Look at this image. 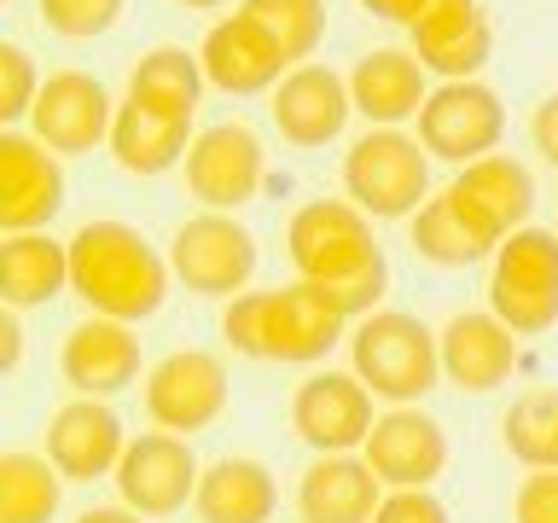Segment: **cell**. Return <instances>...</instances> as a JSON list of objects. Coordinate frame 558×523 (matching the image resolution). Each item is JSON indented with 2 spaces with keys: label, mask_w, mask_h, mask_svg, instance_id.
Wrapping results in <instances>:
<instances>
[{
  "label": "cell",
  "mask_w": 558,
  "mask_h": 523,
  "mask_svg": "<svg viewBox=\"0 0 558 523\" xmlns=\"http://www.w3.org/2000/svg\"><path fill=\"white\" fill-rule=\"evenodd\" d=\"M181 7H192V12H216V7H227V0H181Z\"/></svg>",
  "instance_id": "obj_40"
},
{
  "label": "cell",
  "mask_w": 558,
  "mask_h": 523,
  "mask_svg": "<svg viewBox=\"0 0 558 523\" xmlns=\"http://www.w3.org/2000/svg\"><path fill=\"white\" fill-rule=\"evenodd\" d=\"M373 401L378 396L355 373H308L291 396V430L314 453H355L378 425Z\"/></svg>",
  "instance_id": "obj_13"
},
{
  "label": "cell",
  "mask_w": 558,
  "mask_h": 523,
  "mask_svg": "<svg viewBox=\"0 0 558 523\" xmlns=\"http://www.w3.org/2000/svg\"><path fill=\"white\" fill-rule=\"evenodd\" d=\"M286 251L296 273L338 296L349 320L378 314L384 291H390V256H384L366 209H355L349 198H308L286 221Z\"/></svg>",
  "instance_id": "obj_1"
},
{
  "label": "cell",
  "mask_w": 558,
  "mask_h": 523,
  "mask_svg": "<svg viewBox=\"0 0 558 523\" xmlns=\"http://www.w3.org/2000/svg\"><path fill=\"white\" fill-rule=\"evenodd\" d=\"M198 59H204L209 87H221V94H233V99L274 94V87L291 76V59L274 47V35L262 29L251 12L216 17L204 35V47H198Z\"/></svg>",
  "instance_id": "obj_16"
},
{
  "label": "cell",
  "mask_w": 558,
  "mask_h": 523,
  "mask_svg": "<svg viewBox=\"0 0 558 523\" xmlns=\"http://www.w3.org/2000/svg\"><path fill=\"white\" fill-rule=\"evenodd\" d=\"M59 373L76 396H117L140 378V338L134 326L122 320H105V314H87L64 331V349H59Z\"/></svg>",
  "instance_id": "obj_21"
},
{
  "label": "cell",
  "mask_w": 558,
  "mask_h": 523,
  "mask_svg": "<svg viewBox=\"0 0 558 523\" xmlns=\"http://www.w3.org/2000/svg\"><path fill=\"white\" fill-rule=\"evenodd\" d=\"M436 338H442V378L465 396H488L518 373V331L500 314H453Z\"/></svg>",
  "instance_id": "obj_20"
},
{
  "label": "cell",
  "mask_w": 558,
  "mask_h": 523,
  "mask_svg": "<svg viewBox=\"0 0 558 523\" xmlns=\"http://www.w3.org/2000/svg\"><path fill=\"white\" fill-rule=\"evenodd\" d=\"M129 0H41V24L64 41H94V35L117 29Z\"/></svg>",
  "instance_id": "obj_33"
},
{
  "label": "cell",
  "mask_w": 558,
  "mask_h": 523,
  "mask_svg": "<svg viewBox=\"0 0 558 523\" xmlns=\"http://www.w3.org/2000/svg\"><path fill=\"white\" fill-rule=\"evenodd\" d=\"M41 448H47V460L64 471V483H99V477H117L122 453H129V430H122L111 401L76 396L47 418Z\"/></svg>",
  "instance_id": "obj_17"
},
{
  "label": "cell",
  "mask_w": 558,
  "mask_h": 523,
  "mask_svg": "<svg viewBox=\"0 0 558 523\" xmlns=\"http://www.w3.org/2000/svg\"><path fill=\"white\" fill-rule=\"evenodd\" d=\"M500 442L518 465L530 471H558V390L518 396L500 418Z\"/></svg>",
  "instance_id": "obj_31"
},
{
  "label": "cell",
  "mask_w": 558,
  "mask_h": 523,
  "mask_svg": "<svg viewBox=\"0 0 558 523\" xmlns=\"http://www.w3.org/2000/svg\"><path fill=\"white\" fill-rule=\"evenodd\" d=\"M192 512H198V523H274L279 483H274V471L262 460H239V453H227V460L204 465Z\"/></svg>",
  "instance_id": "obj_26"
},
{
  "label": "cell",
  "mask_w": 558,
  "mask_h": 523,
  "mask_svg": "<svg viewBox=\"0 0 558 523\" xmlns=\"http://www.w3.org/2000/svg\"><path fill=\"white\" fill-rule=\"evenodd\" d=\"M256 233L244 221H233L227 209H204L174 227V244H169V268L174 279L192 291V296H221L233 303L239 291H251L256 279Z\"/></svg>",
  "instance_id": "obj_7"
},
{
  "label": "cell",
  "mask_w": 558,
  "mask_h": 523,
  "mask_svg": "<svg viewBox=\"0 0 558 523\" xmlns=\"http://www.w3.org/2000/svg\"><path fill=\"white\" fill-rule=\"evenodd\" d=\"M64 209V157L47 151L35 134H0V227L7 233H41Z\"/></svg>",
  "instance_id": "obj_14"
},
{
  "label": "cell",
  "mask_w": 558,
  "mask_h": 523,
  "mask_svg": "<svg viewBox=\"0 0 558 523\" xmlns=\"http://www.w3.org/2000/svg\"><path fill=\"white\" fill-rule=\"evenodd\" d=\"M70 291V244L52 233H7L0 251V296L7 308H47Z\"/></svg>",
  "instance_id": "obj_28"
},
{
  "label": "cell",
  "mask_w": 558,
  "mask_h": 523,
  "mask_svg": "<svg viewBox=\"0 0 558 523\" xmlns=\"http://www.w3.org/2000/svg\"><path fill=\"white\" fill-rule=\"evenodd\" d=\"M373 523H448V506L430 488H390Z\"/></svg>",
  "instance_id": "obj_35"
},
{
  "label": "cell",
  "mask_w": 558,
  "mask_h": 523,
  "mask_svg": "<svg viewBox=\"0 0 558 523\" xmlns=\"http://www.w3.org/2000/svg\"><path fill=\"white\" fill-rule=\"evenodd\" d=\"M378 506H384V483L355 453H320L296 483L303 523H373Z\"/></svg>",
  "instance_id": "obj_23"
},
{
  "label": "cell",
  "mask_w": 558,
  "mask_h": 523,
  "mask_svg": "<svg viewBox=\"0 0 558 523\" xmlns=\"http://www.w3.org/2000/svg\"><path fill=\"white\" fill-rule=\"evenodd\" d=\"M17 355H24V326H17V308L0 314V366H17Z\"/></svg>",
  "instance_id": "obj_38"
},
{
  "label": "cell",
  "mask_w": 558,
  "mask_h": 523,
  "mask_svg": "<svg viewBox=\"0 0 558 523\" xmlns=\"http://www.w3.org/2000/svg\"><path fill=\"white\" fill-rule=\"evenodd\" d=\"M355 326L343 303L314 279L279 291H239L221 308V338L244 361H286V366H314L331 355V343Z\"/></svg>",
  "instance_id": "obj_3"
},
{
  "label": "cell",
  "mask_w": 558,
  "mask_h": 523,
  "mask_svg": "<svg viewBox=\"0 0 558 523\" xmlns=\"http://www.w3.org/2000/svg\"><path fill=\"white\" fill-rule=\"evenodd\" d=\"M146 413L174 436L209 430L227 413V366L209 349H174L146 373Z\"/></svg>",
  "instance_id": "obj_12"
},
{
  "label": "cell",
  "mask_w": 558,
  "mask_h": 523,
  "mask_svg": "<svg viewBox=\"0 0 558 523\" xmlns=\"http://www.w3.org/2000/svg\"><path fill=\"white\" fill-rule=\"evenodd\" d=\"M111 122H117V99L105 94L99 76H87V70H52L41 82L35 111H29V134L59 157H87V151L111 146Z\"/></svg>",
  "instance_id": "obj_11"
},
{
  "label": "cell",
  "mask_w": 558,
  "mask_h": 523,
  "mask_svg": "<svg viewBox=\"0 0 558 523\" xmlns=\"http://www.w3.org/2000/svg\"><path fill=\"white\" fill-rule=\"evenodd\" d=\"M198 453H192V436H174V430H146L134 436L129 453L117 465V500L140 518H174L181 506L198 500Z\"/></svg>",
  "instance_id": "obj_9"
},
{
  "label": "cell",
  "mask_w": 558,
  "mask_h": 523,
  "mask_svg": "<svg viewBox=\"0 0 558 523\" xmlns=\"http://www.w3.org/2000/svg\"><path fill=\"white\" fill-rule=\"evenodd\" d=\"M64 506V471L47 453H7L0 460V523H52Z\"/></svg>",
  "instance_id": "obj_30"
},
{
  "label": "cell",
  "mask_w": 558,
  "mask_h": 523,
  "mask_svg": "<svg viewBox=\"0 0 558 523\" xmlns=\"http://www.w3.org/2000/svg\"><path fill=\"white\" fill-rule=\"evenodd\" d=\"M349 99L355 111L373 122V129H401L408 117L425 111L430 87H425V64L401 47H373L361 52L355 70H349Z\"/></svg>",
  "instance_id": "obj_22"
},
{
  "label": "cell",
  "mask_w": 558,
  "mask_h": 523,
  "mask_svg": "<svg viewBox=\"0 0 558 523\" xmlns=\"http://www.w3.org/2000/svg\"><path fill=\"white\" fill-rule=\"evenodd\" d=\"M349 366L355 378L390 408H413L442 378V338L401 308H378L349 326Z\"/></svg>",
  "instance_id": "obj_4"
},
{
  "label": "cell",
  "mask_w": 558,
  "mask_h": 523,
  "mask_svg": "<svg viewBox=\"0 0 558 523\" xmlns=\"http://www.w3.org/2000/svg\"><path fill=\"white\" fill-rule=\"evenodd\" d=\"M361 460L378 471L384 488H430L448 471V430L425 408H390L378 413Z\"/></svg>",
  "instance_id": "obj_19"
},
{
  "label": "cell",
  "mask_w": 558,
  "mask_h": 523,
  "mask_svg": "<svg viewBox=\"0 0 558 523\" xmlns=\"http://www.w3.org/2000/svg\"><path fill=\"white\" fill-rule=\"evenodd\" d=\"M343 198L373 221H413L430 198V151L418 134L366 129L343 151Z\"/></svg>",
  "instance_id": "obj_5"
},
{
  "label": "cell",
  "mask_w": 558,
  "mask_h": 523,
  "mask_svg": "<svg viewBox=\"0 0 558 523\" xmlns=\"http://www.w3.org/2000/svg\"><path fill=\"white\" fill-rule=\"evenodd\" d=\"M239 12H251L274 35V47L291 59V70L308 64L314 47L326 41V0H244Z\"/></svg>",
  "instance_id": "obj_32"
},
{
  "label": "cell",
  "mask_w": 558,
  "mask_h": 523,
  "mask_svg": "<svg viewBox=\"0 0 558 523\" xmlns=\"http://www.w3.org/2000/svg\"><path fill=\"white\" fill-rule=\"evenodd\" d=\"M268 111H274V129H279L286 146L320 151L343 134L355 99H349V76H338L331 64H296L291 76L274 87Z\"/></svg>",
  "instance_id": "obj_18"
},
{
  "label": "cell",
  "mask_w": 558,
  "mask_h": 523,
  "mask_svg": "<svg viewBox=\"0 0 558 523\" xmlns=\"http://www.w3.org/2000/svg\"><path fill=\"white\" fill-rule=\"evenodd\" d=\"M204 87H209L204 59L186 47H151L129 70V99L151 105L163 117H181V122H192V111L204 105Z\"/></svg>",
  "instance_id": "obj_29"
},
{
  "label": "cell",
  "mask_w": 558,
  "mask_h": 523,
  "mask_svg": "<svg viewBox=\"0 0 558 523\" xmlns=\"http://www.w3.org/2000/svg\"><path fill=\"white\" fill-rule=\"evenodd\" d=\"M70 244V291L94 314L122 326H140L169 303V256H157L146 233L129 221H82Z\"/></svg>",
  "instance_id": "obj_2"
},
{
  "label": "cell",
  "mask_w": 558,
  "mask_h": 523,
  "mask_svg": "<svg viewBox=\"0 0 558 523\" xmlns=\"http://www.w3.org/2000/svg\"><path fill=\"white\" fill-rule=\"evenodd\" d=\"M186 192L209 209H239L251 204L262 181H268V151H262V134L251 122H209V129L192 139L186 151Z\"/></svg>",
  "instance_id": "obj_10"
},
{
  "label": "cell",
  "mask_w": 558,
  "mask_h": 523,
  "mask_svg": "<svg viewBox=\"0 0 558 523\" xmlns=\"http://www.w3.org/2000/svg\"><path fill=\"white\" fill-rule=\"evenodd\" d=\"M453 192H460V204L477 216L495 239H512L518 227H530V209H535V174L518 163V157H477V163H465L453 174Z\"/></svg>",
  "instance_id": "obj_24"
},
{
  "label": "cell",
  "mask_w": 558,
  "mask_h": 523,
  "mask_svg": "<svg viewBox=\"0 0 558 523\" xmlns=\"http://www.w3.org/2000/svg\"><path fill=\"white\" fill-rule=\"evenodd\" d=\"M76 523H146L140 512H129V506H87V512Z\"/></svg>",
  "instance_id": "obj_39"
},
{
  "label": "cell",
  "mask_w": 558,
  "mask_h": 523,
  "mask_svg": "<svg viewBox=\"0 0 558 523\" xmlns=\"http://www.w3.org/2000/svg\"><path fill=\"white\" fill-rule=\"evenodd\" d=\"M418 129V146H425L436 163H477V157H495L500 139H506V105L500 94L488 87L483 76L477 82H436L425 111L413 117Z\"/></svg>",
  "instance_id": "obj_8"
},
{
  "label": "cell",
  "mask_w": 558,
  "mask_h": 523,
  "mask_svg": "<svg viewBox=\"0 0 558 523\" xmlns=\"http://www.w3.org/2000/svg\"><path fill=\"white\" fill-rule=\"evenodd\" d=\"M192 122L163 117L140 99H117V122H111V163L122 174H169L174 163H186L192 151Z\"/></svg>",
  "instance_id": "obj_25"
},
{
  "label": "cell",
  "mask_w": 558,
  "mask_h": 523,
  "mask_svg": "<svg viewBox=\"0 0 558 523\" xmlns=\"http://www.w3.org/2000/svg\"><path fill=\"white\" fill-rule=\"evenodd\" d=\"M518 523H558V471H530L518 483Z\"/></svg>",
  "instance_id": "obj_36"
},
{
  "label": "cell",
  "mask_w": 558,
  "mask_h": 523,
  "mask_svg": "<svg viewBox=\"0 0 558 523\" xmlns=\"http://www.w3.org/2000/svg\"><path fill=\"white\" fill-rule=\"evenodd\" d=\"M408 239H413V251L425 256L430 268H471V262H483V256L500 251V239L460 204V192H453V186L430 192L425 209L408 221Z\"/></svg>",
  "instance_id": "obj_27"
},
{
  "label": "cell",
  "mask_w": 558,
  "mask_h": 523,
  "mask_svg": "<svg viewBox=\"0 0 558 523\" xmlns=\"http://www.w3.org/2000/svg\"><path fill=\"white\" fill-rule=\"evenodd\" d=\"M530 134H535V151H541V157H547V163L558 169V94H547V99L535 105Z\"/></svg>",
  "instance_id": "obj_37"
},
{
  "label": "cell",
  "mask_w": 558,
  "mask_h": 523,
  "mask_svg": "<svg viewBox=\"0 0 558 523\" xmlns=\"http://www.w3.org/2000/svg\"><path fill=\"white\" fill-rule=\"evenodd\" d=\"M41 70H35V59H29V47H17V41H7L0 47V122H12L17 117H29L35 111V99H41Z\"/></svg>",
  "instance_id": "obj_34"
},
{
  "label": "cell",
  "mask_w": 558,
  "mask_h": 523,
  "mask_svg": "<svg viewBox=\"0 0 558 523\" xmlns=\"http://www.w3.org/2000/svg\"><path fill=\"white\" fill-rule=\"evenodd\" d=\"M488 314H500L518 338H541L558 326V233L518 227L500 239L488 268Z\"/></svg>",
  "instance_id": "obj_6"
},
{
  "label": "cell",
  "mask_w": 558,
  "mask_h": 523,
  "mask_svg": "<svg viewBox=\"0 0 558 523\" xmlns=\"http://www.w3.org/2000/svg\"><path fill=\"white\" fill-rule=\"evenodd\" d=\"M413 59L442 82H477L495 59V24L477 0H425L413 17Z\"/></svg>",
  "instance_id": "obj_15"
}]
</instances>
